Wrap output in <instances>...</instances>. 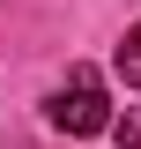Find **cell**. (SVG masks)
<instances>
[{"mask_svg":"<svg viewBox=\"0 0 141 149\" xmlns=\"http://www.w3.org/2000/svg\"><path fill=\"white\" fill-rule=\"evenodd\" d=\"M119 74H126V82L141 90V22H134V30L119 37Z\"/></svg>","mask_w":141,"mask_h":149,"instance_id":"cell-2","label":"cell"},{"mask_svg":"<svg viewBox=\"0 0 141 149\" xmlns=\"http://www.w3.org/2000/svg\"><path fill=\"white\" fill-rule=\"evenodd\" d=\"M111 134H119V149H141V104L126 112V119H119V127H111Z\"/></svg>","mask_w":141,"mask_h":149,"instance_id":"cell-3","label":"cell"},{"mask_svg":"<svg viewBox=\"0 0 141 149\" xmlns=\"http://www.w3.org/2000/svg\"><path fill=\"white\" fill-rule=\"evenodd\" d=\"M45 112H52V127H59V134H104V127H111V104H104V82H97L89 67H74L67 82H59V97H52Z\"/></svg>","mask_w":141,"mask_h":149,"instance_id":"cell-1","label":"cell"}]
</instances>
